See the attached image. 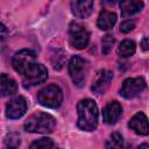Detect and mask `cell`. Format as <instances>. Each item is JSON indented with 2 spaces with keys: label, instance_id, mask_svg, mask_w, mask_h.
I'll return each mask as SVG.
<instances>
[{
  "label": "cell",
  "instance_id": "cell-24",
  "mask_svg": "<svg viewBox=\"0 0 149 149\" xmlns=\"http://www.w3.org/2000/svg\"><path fill=\"white\" fill-rule=\"evenodd\" d=\"M141 48L143 50H149V37H144L141 42Z\"/></svg>",
  "mask_w": 149,
  "mask_h": 149
},
{
  "label": "cell",
  "instance_id": "cell-6",
  "mask_svg": "<svg viewBox=\"0 0 149 149\" xmlns=\"http://www.w3.org/2000/svg\"><path fill=\"white\" fill-rule=\"evenodd\" d=\"M90 40L86 27L79 22H71L69 27V42L76 49H84Z\"/></svg>",
  "mask_w": 149,
  "mask_h": 149
},
{
  "label": "cell",
  "instance_id": "cell-20",
  "mask_svg": "<svg viewBox=\"0 0 149 149\" xmlns=\"http://www.w3.org/2000/svg\"><path fill=\"white\" fill-rule=\"evenodd\" d=\"M54 141L49 137H41L30 144V149H52Z\"/></svg>",
  "mask_w": 149,
  "mask_h": 149
},
{
  "label": "cell",
  "instance_id": "cell-9",
  "mask_svg": "<svg viewBox=\"0 0 149 149\" xmlns=\"http://www.w3.org/2000/svg\"><path fill=\"white\" fill-rule=\"evenodd\" d=\"M27 111V101L23 97L19 95L13 98L6 106V115L8 119H19Z\"/></svg>",
  "mask_w": 149,
  "mask_h": 149
},
{
  "label": "cell",
  "instance_id": "cell-26",
  "mask_svg": "<svg viewBox=\"0 0 149 149\" xmlns=\"http://www.w3.org/2000/svg\"><path fill=\"white\" fill-rule=\"evenodd\" d=\"M57 149H61V148H57Z\"/></svg>",
  "mask_w": 149,
  "mask_h": 149
},
{
  "label": "cell",
  "instance_id": "cell-11",
  "mask_svg": "<svg viewBox=\"0 0 149 149\" xmlns=\"http://www.w3.org/2000/svg\"><path fill=\"white\" fill-rule=\"evenodd\" d=\"M122 107L118 101H109L102 109V120L108 125H114L121 116Z\"/></svg>",
  "mask_w": 149,
  "mask_h": 149
},
{
  "label": "cell",
  "instance_id": "cell-10",
  "mask_svg": "<svg viewBox=\"0 0 149 149\" xmlns=\"http://www.w3.org/2000/svg\"><path fill=\"white\" fill-rule=\"evenodd\" d=\"M128 127L139 135L149 134V121L143 112H137L128 122Z\"/></svg>",
  "mask_w": 149,
  "mask_h": 149
},
{
  "label": "cell",
  "instance_id": "cell-17",
  "mask_svg": "<svg viewBox=\"0 0 149 149\" xmlns=\"http://www.w3.org/2000/svg\"><path fill=\"white\" fill-rule=\"evenodd\" d=\"M135 50H136V45L134 41L130 40L122 41L118 47V54L121 57H130L135 54Z\"/></svg>",
  "mask_w": 149,
  "mask_h": 149
},
{
  "label": "cell",
  "instance_id": "cell-25",
  "mask_svg": "<svg viewBox=\"0 0 149 149\" xmlns=\"http://www.w3.org/2000/svg\"><path fill=\"white\" fill-rule=\"evenodd\" d=\"M129 149H149V144H147V143H142V144H140V146H137V147L129 148Z\"/></svg>",
  "mask_w": 149,
  "mask_h": 149
},
{
  "label": "cell",
  "instance_id": "cell-16",
  "mask_svg": "<svg viewBox=\"0 0 149 149\" xmlns=\"http://www.w3.org/2000/svg\"><path fill=\"white\" fill-rule=\"evenodd\" d=\"M17 91V85L14 79L9 78L7 74H1V95H12L16 93Z\"/></svg>",
  "mask_w": 149,
  "mask_h": 149
},
{
  "label": "cell",
  "instance_id": "cell-14",
  "mask_svg": "<svg viewBox=\"0 0 149 149\" xmlns=\"http://www.w3.org/2000/svg\"><path fill=\"white\" fill-rule=\"evenodd\" d=\"M116 22V14L109 10H105L102 9L98 16L97 20V24L101 30H108L112 29L114 27Z\"/></svg>",
  "mask_w": 149,
  "mask_h": 149
},
{
  "label": "cell",
  "instance_id": "cell-21",
  "mask_svg": "<svg viewBox=\"0 0 149 149\" xmlns=\"http://www.w3.org/2000/svg\"><path fill=\"white\" fill-rule=\"evenodd\" d=\"M64 58H65L64 52L62 50H56L55 54L51 56V63H52L54 69H56V70L62 69V66L64 64Z\"/></svg>",
  "mask_w": 149,
  "mask_h": 149
},
{
  "label": "cell",
  "instance_id": "cell-12",
  "mask_svg": "<svg viewBox=\"0 0 149 149\" xmlns=\"http://www.w3.org/2000/svg\"><path fill=\"white\" fill-rule=\"evenodd\" d=\"M71 10L74 16L79 19H86L93 10V1H72Z\"/></svg>",
  "mask_w": 149,
  "mask_h": 149
},
{
  "label": "cell",
  "instance_id": "cell-15",
  "mask_svg": "<svg viewBox=\"0 0 149 149\" xmlns=\"http://www.w3.org/2000/svg\"><path fill=\"white\" fill-rule=\"evenodd\" d=\"M144 3L142 1L137 0H127V1H121L120 2V9L122 16H130L137 12H140L143 8Z\"/></svg>",
  "mask_w": 149,
  "mask_h": 149
},
{
  "label": "cell",
  "instance_id": "cell-2",
  "mask_svg": "<svg viewBox=\"0 0 149 149\" xmlns=\"http://www.w3.org/2000/svg\"><path fill=\"white\" fill-rule=\"evenodd\" d=\"M56 126V119L45 112L31 114L24 122V129L30 133H51Z\"/></svg>",
  "mask_w": 149,
  "mask_h": 149
},
{
  "label": "cell",
  "instance_id": "cell-3",
  "mask_svg": "<svg viewBox=\"0 0 149 149\" xmlns=\"http://www.w3.org/2000/svg\"><path fill=\"white\" fill-rule=\"evenodd\" d=\"M38 102L48 108H57L63 101V92L56 84H50L43 87L37 94Z\"/></svg>",
  "mask_w": 149,
  "mask_h": 149
},
{
  "label": "cell",
  "instance_id": "cell-23",
  "mask_svg": "<svg viewBox=\"0 0 149 149\" xmlns=\"http://www.w3.org/2000/svg\"><path fill=\"white\" fill-rule=\"evenodd\" d=\"M134 28H135V23H134V21H130V20H126L120 24V31L123 34L132 31Z\"/></svg>",
  "mask_w": 149,
  "mask_h": 149
},
{
  "label": "cell",
  "instance_id": "cell-19",
  "mask_svg": "<svg viewBox=\"0 0 149 149\" xmlns=\"http://www.w3.org/2000/svg\"><path fill=\"white\" fill-rule=\"evenodd\" d=\"M20 147V136L16 133H9L5 137L3 149H19Z\"/></svg>",
  "mask_w": 149,
  "mask_h": 149
},
{
  "label": "cell",
  "instance_id": "cell-1",
  "mask_svg": "<svg viewBox=\"0 0 149 149\" xmlns=\"http://www.w3.org/2000/svg\"><path fill=\"white\" fill-rule=\"evenodd\" d=\"M77 126L81 130L92 132L98 126V107L92 99H83L77 105Z\"/></svg>",
  "mask_w": 149,
  "mask_h": 149
},
{
  "label": "cell",
  "instance_id": "cell-5",
  "mask_svg": "<svg viewBox=\"0 0 149 149\" xmlns=\"http://www.w3.org/2000/svg\"><path fill=\"white\" fill-rule=\"evenodd\" d=\"M35 64H36V55L30 49H22L17 51L12 59V65L14 70L22 76H24Z\"/></svg>",
  "mask_w": 149,
  "mask_h": 149
},
{
  "label": "cell",
  "instance_id": "cell-13",
  "mask_svg": "<svg viewBox=\"0 0 149 149\" xmlns=\"http://www.w3.org/2000/svg\"><path fill=\"white\" fill-rule=\"evenodd\" d=\"M113 79V73L112 71H108V70H102L100 72V74L98 76L97 80L94 81V84L92 85V91L98 93V94H101L106 91V88L109 86V83L112 81Z\"/></svg>",
  "mask_w": 149,
  "mask_h": 149
},
{
  "label": "cell",
  "instance_id": "cell-7",
  "mask_svg": "<svg viewBox=\"0 0 149 149\" xmlns=\"http://www.w3.org/2000/svg\"><path fill=\"white\" fill-rule=\"evenodd\" d=\"M146 88V80L142 77L127 78L121 86L120 94L126 99H132Z\"/></svg>",
  "mask_w": 149,
  "mask_h": 149
},
{
  "label": "cell",
  "instance_id": "cell-8",
  "mask_svg": "<svg viewBox=\"0 0 149 149\" xmlns=\"http://www.w3.org/2000/svg\"><path fill=\"white\" fill-rule=\"evenodd\" d=\"M48 78V70L45 69L44 65L36 63L24 76H23V86L31 87L35 85H38L43 83Z\"/></svg>",
  "mask_w": 149,
  "mask_h": 149
},
{
  "label": "cell",
  "instance_id": "cell-18",
  "mask_svg": "<svg viewBox=\"0 0 149 149\" xmlns=\"http://www.w3.org/2000/svg\"><path fill=\"white\" fill-rule=\"evenodd\" d=\"M105 147H106V149H122V147H123V137L121 136L120 133L114 132L107 139Z\"/></svg>",
  "mask_w": 149,
  "mask_h": 149
},
{
  "label": "cell",
  "instance_id": "cell-4",
  "mask_svg": "<svg viewBox=\"0 0 149 149\" xmlns=\"http://www.w3.org/2000/svg\"><path fill=\"white\" fill-rule=\"evenodd\" d=\"M68 69L73 84L77 87H83L85 85V80L88 71L87 62L80 56H73L69 62Z\"/></svg>",
  "mask_w": 149,
  "mask_h": 149
},
{
  "label": "cell",
  "instance_id": "cell-22",
  "mask_svg": "<svg viewBox=\"0 0 149 149\" xmlns=\"http://www.w3.org/2000/svg\"><path fill=\"white\" fill-rule=\"evenodd\" d=\"M113 44H114V36L111 35V34L105 35V36L102 37V40H101V45H102V47H101V50H102V54L107 55V54L111 51Z\"/></svg>",
  "mask_w": 149,
  "mask_h": 149
}]
</instances>
